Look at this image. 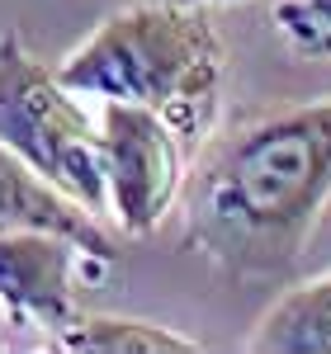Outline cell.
<instances>
[{
	"mask_svg": "<svg viewBox=\"0 0 331 354\" xmlns=\"http://www.w3.org/2000/svg\"><path fill=\"white\" fill-rule=\"evenodd\" d=\"M331 203V100L242 123L185 175V245L227 279H284Z\"/></svg>",
	"mask_w": 331,
	"mask_h": 354,
	"instance_id": "obj_1",
	"label": "cell"
},
{
	"mask_svg": "<svg viewBox=\"0 0 331 354\" xmlns=\"http://www.w3.org/2000/svg\"><path fill=\"white\" fill-rule=\"evenodd\" d=\"M57 76L85 100L147 104L185 147H199L218 123L222 43L199 5L142 0L114 10L81 48L57 62Z\"/></svg>",
	"mask_w": 331,
	"mask_h": 354,
	"instance_id": "obj_2",
	"label": "cell"
},
{
	"mask_svg": "<svg viewBox=\"0 0 331 354\" xmlns=\"http://www.w3.org/2000/svg\"><path fill=\"white\" fill-rule=\"evenodd\" d=\"M76 241L57 232H0V312L53 340L81 317L76 307Z\"/></svg>",
	"mask_w": 331,
	"mask_h": 354,
	"instance_id": "obj_5",
	"label": "cell"
},
{
	"mask_svg": "<svg viewBox=\"0 0 331 354\" xmlns=\"http://www.w3.org/2000/svg\"><path fill=\"white\" fill-rule=\"evenodd\" d=\"M66 354H194L199 340L175 335L170 326L138 322V317H76L53 335Z\"/></svg>",
	"mask_w": 331,
	"mask_h": 354,
	"instance_id": "obj_8",
	"label": "cell"
},
{
	"mask_svg": "<svg viewBox=\"0 0 331 354\" xmlns=\"http://www.w3.org/2000/svg\"><path fill=\"white\" fill-rule=\"evenodd\" d=\"M0 345H5V340H0Z\"/></svg>",
	"mask_w": 331,
	"mask_h": 354,
	"instance_id": "obj_11",
	"label": "cell"
},
{
	"mask_svg": "<svg viewBox=\"0 0 331 354\" xmlns=\"http://www.w3.org/2000/svg\"><path fill=\"white\" fill-rule=\"evenodd\" d=\"M100 151H105V185L109 213L128 236L156 232L170 203L185 194V142L147 104L100 100Z\"/></svg>",
	"mask_w": 331,
	"mask_h": 354,
	"instance_id": "obj_4",
	"label": "cell"
},
{
	"mask_svg": "<svg viewBox=\"0 0 331 354\" xmlns=\"http://www.w3.org/2000/svg\"><path fill=\"white\" fill-rule=\"evenodd\" d=\"M185 5H237V0H185Z\"/></svg>",
	"mask_w": 331,
	"mask_h": 354,
	"instance_id": "obj_10",
	"label": "cell"
},
{
	"mask_svg": "<svg viewBox=\"0 0 331 354\" xmlns=\"http://www.w3.org/2000/svg\"><path fill=\"white\" fill-rule=\"evenodd\" d=\"M0 142L57 189L81 198L95 218L109 208L100 118L85 109V95L57 76V66L28 53L19 33H0Z\"/></svg>",
	"mask_w": 331,
	"mask_h": 354,
	"instance_id": "obj_3",
	"label": "cell"
},
{
	"mask_svg": "<svg viewBox=\"0 0 331 354\" xmlns=\"http://www.w3.org/2000/svg\"><path fill=\"white\" fill-rule=\"evenodd\" d=\"M247 350L256 354H331V274L307 279L260 317Z\"/></svg>",
	"mask_w": 331,
	"mask_h": 354,
	"instance_id": "obj_7",
	"label": "cell"
},
{
	"mask_svg": "<svg viewBox=\"0 0 331 354\" xmlns=\"http://www.w3.org/2000/svg\"><path fill=\"white\" fill-rule=\"evenodd\" d=\"M0 232H57V236L76 241L90 260H105V265L118 255L114 236L95 222V213L81 198L57 189L48 175H38L5 142H0Z\"/></svg>",
	"mask_w": 331,
	"mask_h": 354,
	"instance_id": "obj_6",
	"label": "cell"
},
{
	"mask_svg": "<svg viewBox=\"0 0 331 354\" xmlns=\"http://www.w3.org/2000/svg\"><path fill=\"white\" fill-rule=\"evenodd\" d=\"M275 28L298 57L331 62V0H275Z\"/></svg>",
	"mask_w": 331,
	"mask_h": 354,
	"instance_id": "obj_9",
	"label": "cell"
}]
</instances>
